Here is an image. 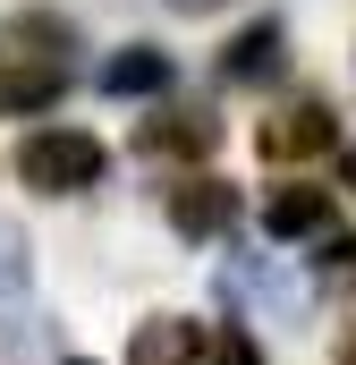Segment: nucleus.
I'll use <instances>...</instances> for the list:
<instances>
[{
    "label": "nucleus",
    "mask_w": 356,
    "mask_h": 365,
    "mask_svg": "<svg viewBox=\"0 0 356 365\" xmlns=\"http://www.w3.org/2000/svg\"><path fill=\"white\" fill-rule=\"evenodd\" d=\"M17 179L43 187V195H77V187L102 179V145H93L85 128H43V136L17 145Z\"/></svg>",
    "instance_id": "nucleus-1"
},
{
    "label": "nucleus",
    "mask_w": 356,
    "mask_h": 365,
    "mask_svg": "<svg viewBox=\"0 0 356 365\" xmlns=\"http://www.w3.org/2000/svg\"><path fill=\"white\" fill-rule=\"evenodd\" d=\"M263 162H305V153H331L340 145V119L323 110V102H288L280 119H263Z\"/></svg>",
    "instance_id": "nucleus-2"
},
{
    "label": "nucleus",
    "mask_w": 356,
    "mask_h": 365,
    "mask_svg": "<svg viewBox=\"0 0 356 365\" xmlns=\"http://www.w3.org/2000/svg\"><path fill=\"white\" fill-rule=\"evenodd\" d=\"M60 93H68V60L60 51H34V60L0 68V110H51Z\"/></svg>",
    "instance_id": "nucleus-3"
},
{
    "label": "nucleus",
    "mask_w": 356,
    "mask_h": 365,
    "mask_svg": "<svg viewBox=\"0 0 356 365\" xmlns=\"http://www.w3.org/2000/svg\"><path fill=\"white\" fill-rule=\"evenodd\" d=\"M195 357H204V331L187 314H145L127 340V365H195Z\"/></svg>",
    "instance_id": "nucleus-4"
},
{
    "label": "nucleus",
    "mask_w": 356,
    "mask_h": 365,
    "mask_svg": "<svg viewBox=\"0 0 356 365\" xmlns=\"http://www.w3.org/2000/svg\"><path fill=\"white\" fill-rule=\"evenodd\" d=\"M170 221L187 230V238H221L229 221H238V195L221 179H187V187H170Z\"/></svg>",
    "instance_id": "nucleus-5"
},
{
    "label": "nucleus",
    "mask_w": 356,
    "mask_h": 365,
    "mask_svg": "<svg viewBox=\"0 0 356 365\" xmlns=\"http://www.w3.org/2000/svg\"><path fill=\"white\" fill-rule=\"evenodd\" d=\"M280 60H288V34H280V26H246V34H238V43H229V60H221V77H229V86H263V77H280Z\"/></svg>",
    "instance_id": "nucleus-6"
},
{
    "label": "nucleus",
    "mask_w": 356,
    "mask_h": 365,
    "mask_svg": "<svg viewBox=\"0 0 356 365\" xmlns=\"http://www.w3.org/2000/svg\"><path fill=\"white\" fill-rule=\"evenodd\" d=\"M323 221H331V195H323V187H271V204H263L271 238H305V230H323Z\"/></svg>",
    "instance_id": "nucleus-7"
},
{
    "label": "nucleus",
    "mask_w": 356,
    "mask_h": 365,
    "mask_svg": "<svg viewBox=\"0 0 356 365\" xmlns=\"http://www.w3.org/2000/svg\"><path fill=\"white\" fill-rule=\"evenodd\" d=\"M136 145H145V153H212V145H221V119H204V110H170V119H153Z\"/></svg>",
    "instance_id": "nucleus-8"
},
{
    "label": "nucleus",
    "mask_w": 356,
    "mask_h": 365,
    "mask_svg": "<svg viewBox=\"0 0 356 365\" xmlns=\"http://www.w3.org/2000/svg\"><path fill=\"white\" fill-rule=\"evenodd\" d=\"M162 86H170V51H153V43H136L102 68V93H162Z\"/></svg>",
    "instance_id": "nucleus-9"
},
{
    "label": "nucleus",
    "mask_w": 356,
    "mask_h": 365,
    "mask_svg": "<svg viewBox=\"0 0 356 365\" xmlns=\"http://www.w3.org/2000/svg\"><path fill=\"white\" fill-rule=\"evenodd\" d=\"M212 365H263V357H255V340H246L238 323H221V331H212Z\"/></svg>",
    "instance_id": "nucleus-10"
},
{
    "label": "nucleus",
    "mask_w": 356,
    "mask_h": 365,
    "mask_svg": "<svg viewBox=\"0 0 356 365\" xmlns=\"http://www.w3.org/2000/svg\"><path fill=\"white\" fill-rule=\"evenodd\" d=\"M17 280H26V238L0 221V289H17Z\"/></svg>",
    "instance_id": "nucleus-11"
},
{
    "label": "nucleus",
    "mask_w": 356,
    "mask_h": 365,
    "mask_svg": "<svg viewBox=\"0 0 356 365\" xmlns=\"http://www.w3.org/2000/svg\"><path fill=\"white\" fill-rule=\"evenodd\" d=\"M170 9L178 17H204V9H221V0H170Z\"/></svg>",
    "instance_id": "nucleus-12"
},
{
    "label": "nucleus",
    "mask_w": 356,
    "mask_h": 365,
    "mask_svg": "<svg viewBox=\"0 0 356 365\" xmlns=\"http://www.w3.org/2000/svg\"><path fill=\"white\" fill-rule=\"evenodd\" d=\"M340 179H348V187H356V145H348V153H340Z\"/></svg>",
    "instance_id": "nucleus-13"
},
{
    "label": "nucleus",
    "mask_w": 356,
    "mask_h": 365,
    "mask_svg": "<svg viewBox=\"0 0 356 365\" xmlns=\"http://www.w3.org/2000/svg\"><path fill=\"white\" fill-rule=\"evenodd\" d=\"M340 365H356V340H348V349H340Z\"/></svg>",
    "instance_id": "nucleus-14"
},
{
    "label": "nucleus",
    "mask_w": 356,
    "mask_h": 365,
    "mask_svg": "<svg viewBox=\"0 0 356 365\" xmlns=\"http://www.w3.org/2000/svg\"><path fill=\"white\" fill-rule=\"evenodd\" d=\"M68 365H93V357H68Z\"/></svg>",
    "instance_id": "nucleus-15"
}]
</instances>
